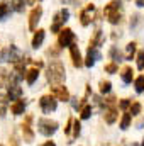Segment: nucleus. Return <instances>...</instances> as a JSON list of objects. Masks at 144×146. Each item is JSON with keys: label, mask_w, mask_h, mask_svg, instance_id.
Listing matches in <instances>:
<instances>
[{"label": "nucleus", "mask_w": 144, "mask_h": 146, "mask_svg": "<svg viewBox=\"0 0 144 146\" xmlns=\"http://www.w3.org/2000/svg\"><path fill=\"white\" fill-rule=\"evenodd\" d=\"M110 87H112V85H110V82H108V80L100 82V92H102V94H108V92H110Z\"/></svg>", "instance_id": "a878e982"}, {"label": "nucleus", "mask_w": 144, "mask_h": 146, "mask_svg": "<svg viewBox=\"0 0 144 146\" xmlns=\"http://www.w3.org/2000/svg\"><path fill=\"white\" fill-rule=\"evenodd\" d=\"M71 126H73V117H70V119H68V124H66V127H65V134L71 136Z\"/></svg>", "instance_id": "2f4dec72"}, {"label": "nucleus", "mask_w": 144, "mask_h": 146, "mask_svg": "<svg viewBox=\"0 0 144 146\" xmlns=\"http://www.w3.org/2000/svg\"><path fill=\"white\" fill-rule=\"evenodd\" d=\"M115 119H117V110L114 109V107H110V109L105 110V122H107V124L115 122Z\"/></svg>", "instance_id": "f3484780"}, {"label": "nucleus", "mask_w": 144, "mask_h": 146, "mask_svg": "<svg viewBox=\"0 0 144 146\" xmlns=\"http://www.w3.org/2000/svg\"><path fill=\"white\" fill-rule=\"evenodd\" d=\"M131 146H137V145H131Z\"/></svg>", "instance_id": "58836bf2"}, {"label": "nucleus", "mask_w": 144, "mask_h": 146, "mask_svg": "<svg viewBox=\"0 0 144 146\" xmlns=\"http://www.w3.org/2000/svg\"><path fill=\"white\" fill-rule=\"evenodd\" d=\"M44 36H46V31H42V29H37V33L34 34V37H32V48H36V49H37V48L42 44Z\"/></svg>", "instance_id": "2eb2a0df"}, {"label": "nucleus", "mask_w": 144, "mask_h": 146, "mask_svg": "<svg viewBox=\"0 0 144 146\" xmlns=\"http://www.w3.org/2000/svg\"><path fill=\"white\" fill-rule=\"evenodd\" d=\"M134 85H136V92L137 94H143L144 92V76H137L136 82H134Z\"/></svg>", "instance_id": "5701e85b"}, {"label": "nucleus", "mask_w": 144, "mask_h": 146, "mask_svg": "<svg viewBox=\"0 0 144 146\" xmlns=\"http://www.w3.org/2000/svg\"><path fill=\"white\" fill-rule=\"evenodd\" d=\"M68 17H70V12H68L66 9H61V10L54 15V22H53V26H51V33H59V31H61V26L68 21Z\"/></svg>", "instance_id": "20e7f679"}, {"label": "nucleus", "mask_w": 144, "mask_h": 146, "mask_svg": "<svg viewBox=\"0 0 144 146\" xmlns=\"http://www.w3.org/2000/svg\"><path fill=\"white\" fill-rule=\"evenodd\" d=\"M119 107H120L122 110L129 109V107H131V102H129L127 99H122V100H120V104H119Z\"/></svg>", "instance_id": "473e14b6"}, {"label": "nucleus", "mask_w": 144, "mask_h": 146, "mask_svg": "<svg viewBox=\"0 0 144 146\" xmlns=\"http://www.w3.org/2000/svg\"><path fill=\"white\" fill-rule=\"evenodd\" d=\"M12 5L17 12H22L24 10V0H12Z\"/></svg>", "instance_id": "bb28decb"}, {"label": "nucleus", "mask_w": 144, "mask_h": 146, "mask_svg": "<svg viewBox=\"0 0 144 146\" xmlns=\"http://www.w3.org/2000/svg\"><path fill=\"white\" fill-rule=\"evenodd\" d=\"M41 146H56V145H54V143H53V141H46V143H44V145H41Z\"/></svg>", "instance_id": "f704fd0d"}, {"label": "nucleus", "mask_w": 144, "mask_h": 146, "mask_svg": "<svg viewBox=\"0 0 144 146\" xmlns=\"http://www.w3.org/2000/svg\"><path fill=\"white\" fill-rule=\"evenodd\" d=\"M80 127H81V124H80V121L78 119H73V126H71V139L75 138H78V134H80Z\"/></svg>", "instance_id": "6ab92c4d"}, {"label": "nucleus", "mask_w": 144, "mask_h": 146, "mask_svg": "<svg viewBox=\"0 0 144 146\" xmlns=\"http://www.w3.org/2000/svg\"><path fill=\"white\" fill-rule=\"evenodd\" d=\"M137 5L139 7H144V0H137Z\"/></svg>", "instance_id": "c9c22d12"}, {"label": "nucleus", "mask_w": 144, "mask_h": 146, "mask_svg": "<svg viewBox=\"0 0 144 146\" xmlns=\"http://www.w3.org/2000/svg\"><path fill=\"white\" fill-rule=\"evenodd\" d=\"M51 94H53L58 100H68V99H70V94H68L66 87H61V85L51 87Z\"/></svg>", "instance_id": "9b49d317"}, {"label": "nucleus", "mask_w": 144, "mask_h": 146, "mask_svg": "<svg viewBox=\"0 0 144 146\" xmlns=\"http://www.w3.org/2000/svg\"><path fill=\"white\" fill-rule=\"evenodd\" d=\"M75 41V33L71 29H61L58 36V44L59 46H71Z\"/></svg>", "instance_id": "0eeeda50"}, {"label": "nucleus", "mask_w": 144, "mask_h": 146, "mask_svg": "<svg viewBox=\"0 0 144 146\" xmlns=\"http://www.w3.org/2000/svg\"><path fill=\"white\" fill-rule=\"evenodd\" d=\"M0 60H2V61H14V63H17V61L20 60V53H19L17 48L10 46V48L3 49V51L0 53Z\"/></svg>", "instance_id": "423d86ee"}, {"label": "nucleus", "mask_w": 144, "mask_h": 146, "mask_svg": "<svg viewBox=\"0 0 144 146\" xmlns=\"http://www.w3.org/2000/svg\"><path fill=\"white\" fill-rule=\"evenodd\" d=\"M20 94H22V90H20V87H19V85L12 83V85L9 87V99H10V100H19Z\"/></svg>", "instance_id": "ddd939ff"}, {"label": "nucleus", "mask_w": 144, "mask_h": 146, "mask_svg": "<svg viewBox=\"0 0 144 146\" xmlns=\"http://www.w3.org/2000/svg\"><path fill=\"white\" fill-rule=\"evenodd\" d=\"M46 78H48L49 83H53V85H59V83L65 80V66H63L59 61H53V63L48 66Z\"/></svg>", "instance_id": "f03ea898"}, {"label": "nucleus", "mask_w": 144, "mask_h": 146, "mask_svg": "<svg viewBox=\"0 0 144 146\" xmlns=\"http://www.w3.org/2000/svg\"><path fill=\"white\" fill-rule=\"evenodd\" d=\"M139 112H141V104H139V102H134V104L131 106V114L136 115V114H139Z\"/></svg>", "instance_id": "7c9ffc66"}, {"label": "nucleus", "mask_w": 144, "mask_h": 146, "mask_svg": "<svg viewBox=\"0 0 144 146\" xmlns=\"http://www.w3.org/2000/svg\"><path fill=\"white\" fill-rule=\"evenodd\" d=\"M132 68L131 66H126L124 70H122V80H124V83H131L132 82Z\"/></svg>", "instance_id": "a211bd4d"}, {"label": "nucleus", "mask_w": 144, "mask_h": 146, "mask_svg": "<svg viewBox=\"0 0 144 146\" xmlns=\"http://www.w3.org/2000/svg\"><path fill=\"white\" fill-rule=\"evenodd\" d=\"M117 70H119V66H117V63H115V61L105 65V72H107V73H115Z\"/></svg>", "instance_id": "c85d7f7f"}, {"label": "nucleus", "mask_w": 144, "mask_h": 146, "mask_svg": "<svg viewBox=\"0 0 144 146\" xmlns=\"http://www.w3.org/2000/svg\"><path fill=\"white\" fill-rule=\"evenodd\" d=\"M100 41H102V31H97L95 36L92 37V41H90V48H97L100 44Z\"/></svg>", "instance_id": "4be33fe9"}, {"label": "nucleus", "mask_w": 144, "mask_h": 146, "mask_svg": "<svg viewBox=\"0 0 144 146\" xmlns=\"http://www.w3.org/2000/svg\"><path fill=\"white\" fill-rule=\"evenodd\" d=\"M9 12H10V7L7 5V2H0V21L5 19L9 15Z\"/></svg>", "instance_id": "412c9836"}, {"label": "nucleus", "mask_w": 144, "mask_h": 146, "mask_svg": "<svg viewBox=\"0 0 144 146\" xmlns=\"http://www.w3.org/2000/svg\"><path fill=\"white\" fill-rule=\"evenodd\" d=\"M24 109H26V102L24 100H15L12 106H10V110H12V114H15V115H19V114H24Z\"/></svg>", "instance_id": "4468645a"}, {"label": "nucleus", "mask_w": 144, "mask_h": 146, "mask_svg": "<svg viewBox=\"0 0 144 146\" xmlns=\"http://www.w3.org/2000/svg\"><path fill=\"white\" fill-rule=\"evenodd\" d=\"M137 68L139 70H144V51H139L137 53Z\"/></svg>", "instance_id": "cd10ccee"}, {"label": "nucleus", "mask_w": 144, "mask_h": 146, "mask_svg": "<svg viewBox=\"0 0 144 146\" xmlns=\"http://www.w3.org/2000/svg\"><path fill=\"white\" fill-rule=\"evenodd\" d=\"M134 53H136V42L132 41V42H129L127 48H126V60H132Z\"/></svg>", "instance_id": "aec40b11"}, {"label": "nucleus", "mask_w": 144, "mask_h": 146, "mask_svg": "<svg viewBox=\"0 0 144 146\" xmlns=\"http://www.w3.org/2000/svg\"><path fill=\"white\" fill-rule=\"evenodd\" d=\"M143 146H144V141H143Z\"/></svg>", "instance_id": "ea45409f"}, {"label": "nucleus", "mask_w": 144, "mask_h": 146, "mask_svg": "<svg viewBox=\"0 0 144 146\" xmlns=\"http://www.w3.org/2000/svg\"><path fill=\"white\" fill-rule=\"evenodd\" d=\"M93 14H95V5H87L81 12H80V22L81 26H88L92 21H93Z\"/></svg>", "instance_id": "6e6552de"}, {"label": "nucleus", "mask_w": 144, "mask_h": 146, "mask_svg": "<svg viewBox=\"0 0 144 146\" xmlns=\"http://www.w3.org/2000/svg\"><path fill=\"white\" fill-rule=\"evenodd\" d=\"M12 146H17V143H15V139H12Z\"/></svg>", "instance_id": "4c0bfd02"}, {"label": "nucleus", "mask_w": 144, "mask_h": 146, "mask_svg": "<svg viewBox=\"0 0 144 146\" xmlns=\"http://www.w3.org/2000/svg\"><path fill=\"white\" fill-rule=\"evenodd\" d=\"M104 15L107 17L110 24H117L122 19V2L120 0H112L104 9Z\"/></svg>", "instance_id": "f257e3e1"}, {"label": "nucleus", "mask_w": 144, "mask_h": 146, "mask_svg": "<svg viewBox=\"0 0 144 146\" xmlns=\"http://www.w3.org/2000/svg\"><path fill=\"white\" fill-rule=\"evenodd\" d=\"M131 114H124L122 115V119H120V129H127L129 127V124H131Z\"/></svg>", "instance_id": "b1692460"}, {"label": "nucleus", "mask_w": 144, "mask_h": 146, "mask_svg": "<svg viewBox=\"0 0 144 146\" xmlns=\"http://www.w3.org/2000/svg\"><path fill=\"white\" fill-rule=\"evenodd\" d=\"M37 76H39V70H37V68H31V70L26 72V82H27L29 85H32L37 80Z\"/></svg>", "instance_id": "dca6fc26"}, {"label": "nucleus", "mask_w": 144, "mask_h": 146, "mask_svg": "<svg viewBox=\"0 0 144 146\" xmlns=\"http://www.w3.org/2000/svg\"><path fill=\"white\" fill-rule=\"evenodd\" d=\"M41 15H42V7L41 5H37L32 9V12L29 14V29L31 31H34L37 26V22L41 21Z\"/></svg>", "instance_id": "1a4fd4ad"}, {"label": "nucleus", "mask_w": 144, "mask_h": 146, "mask_svg": "<svg viewBox=\"0 0 144 146\" xmlns=\"http://www.w3.org/2000/svg\"><path fill=\"white\" fill-rule=\"evenodd\" d=\"M70 54H71L73 66L80 68V66L83 65V61H81V54H80V49H78V46H76V44H71V46H70Z\"/></svg>", "instance_id": "f8f14e48"}, {"label": "nucleus", "mask_w": 144, "mask_h": 146, "mask_svg": "<svg viewBox=\"0 0 144 146\" xmlns=\"http://www.w3.org/2000/svg\"><path fill=\"white\" fill-rule=\"evenodd\" d=\"M90 114H92V106H85V107H81V110H80V117L81 119H88Z\"/></svg>", "instance_id": "393cba45"}, {"label": "nucleus", "mask_w": 144, "mask_h": 146, "mask_svg": "<svg viewBox=\"0 0 144 146\" xmlns=\"http://www.w3.org/2000/svg\"><path fill=\"white\" fill-rule=\"evenodd\" d=\"M39 106H41L42 112L49 114V112L56 110L58 102H56V97H54V95H42V97H41V100H39Z\"/></svg>", "instance_id": "39448f33"}, {"label": "nucleus", "mask_w": 144, "mask_h": 146, "mask_svg": "<svg viewBox=\"0 0 144 146\" xmlns=\"http://www.w3.org/2000/svg\"><path fill=\"white\" fill-rule=\"evenodd\" d=\"M31 121H32V115H27V117H26V122L22 124L24 141H27V143H32V139H34V133H32V129H31Z\"/></svg>", "instance_id": "9d476101"}, {"label": "nucleus", "mask_w": 144, "mask_h": 146, "mask_svg": "<svg viewBox=\"0 0 144 146\" xmlns=\"http://www.w3.org/2000/svg\"><path fill=\"white\" fill-rule=\"evenodd\" d=\"M110 56H112L114 60H120V53H117V49H115V48H112V49H110Z\"/></svg>", "instance_id": "72a5a7b5"}, {"label": "nucleus", "mask_w": 144, "mask_h": 146, "mask_svg": "<svg viewBox=\"0 0 144 146\" xmlns=\"http://www.w3.org/2000/svg\"><path fill=\"white\" fill-rule=\"evenodd\" d=\"M7 78H9V73L5 72V70H2V68H0V88H2L3 85H5Z\"/></svg>", "instance_id": "c756f323"}, {"label": "nucleus", "mask_w": 144, "mask_h": 146, "mask_svg": "<svg viewBox=\"0 0 144 146\" xmlns=\"http://www.w3.org/2000/svg\"><path fill=\"white\" fill-rule=\"evenodd\" d=\"M37 129H39V133H41V134H44V136H51V134H54V133H56V129H58V122H56V121H51V119L42 117V119H39V121H37Z\"/></svg>", "instance_id": "7ed1b4c3"}, {"label": "nucleus", "mask_w": 144, "mask_h": 146, "mask_svg": "<svg viewBox=\"0 0 144 146\" xmlns=\"http://www.w3.org/2000/svg\"><path fill=\"white\" fill-rule=\"evenodd\" d=\"M26 2H27V3H29V5H32V3H34V2H36V0H26Z\"/></svg>", "instance_id": "e433bc0d"}]
</instances>
